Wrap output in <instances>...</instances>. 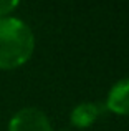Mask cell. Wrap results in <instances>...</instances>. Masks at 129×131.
<instances>
[{
	"label": "cell",
	"instance_id": "cell-2",
	"mask_svg": "<svg viewBox=\"0 0 129 131\" xmlns=\"http://www.w3.org/2000/svg\"><path fill=\"white\" fill-rule=\"evenodd\" d=\"M8 131H53L48 118L38 108H22L12 116Z\"/></svg>",
	"mask_w": 129,
	"mask_h": 131
},
{
	"label": "cell",
	"instance_id": "cell-4",
	"mask_svg": "<svg viewBox=\"0 0 129 131\" xmlns=\"http://www.w3.org/2000/svg\"><path fill=\"white\" fill-rule=\"evenodd\" d=\"M99 115V108L96 103H81L71 111V123L76 126H89Z\"/></svg>",
	"mask_w": 129,
	"mask_h": 131
},
{
	"label": "cell",
	"instance_id": "cell-3",
	"mask_svg": "<svg viewBox=\"0 0 129 131\" xmlns=\"http://www.w3.org/2000/svg\"><path fill=\"white\" fill-rule=\"evenodd\" d=\"M108 108L121 115H129V78L118 81L109 91Z\"/></svg>",
	"mask_w": 129,
	"mask_h": 131
},
{
	"label": "cell",
	"instance_id": "cell-1",
	"mask_svg": "<svg viewBox=\"0 0 129 131\" xmlns=\"http://www.w3.org/2000/svg\"><path fill=\"white\" fill-rule=\"evenodd\" d=\"M35 47L33 33L18 18H0V68H15L30 58Z\"/></svg>",
	"mask_w": 129,
	"mask_h": 131
},
{
	"label": "cell",
	"instance_id": "cell-5",
	"mask_svg": "<svg viewBox=\"0 0 129 131\" xmlns=\"http://www.w3.org/2000/svg\"><path fill=\"white\" fill-rule=\"evenodd\" d=\"M15 5H17L15 0H0V15H2V13L10 12Z\"/></svg>",
	"mask_w": 129,
	"mask_h": 131
}]
</instances>
